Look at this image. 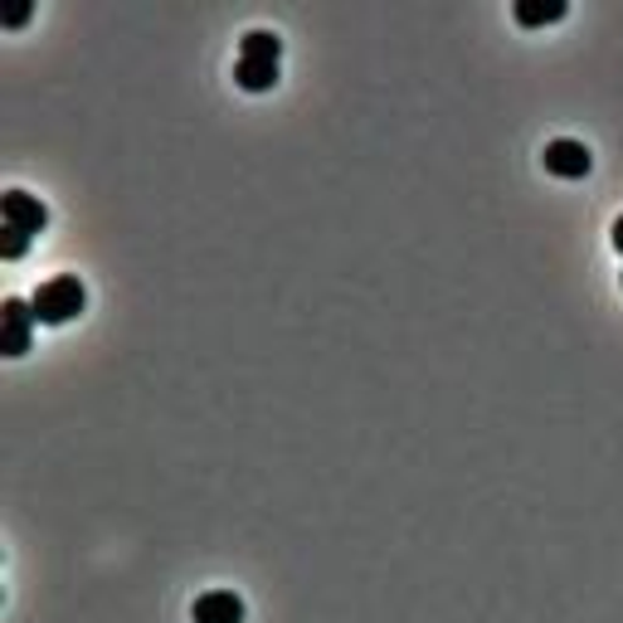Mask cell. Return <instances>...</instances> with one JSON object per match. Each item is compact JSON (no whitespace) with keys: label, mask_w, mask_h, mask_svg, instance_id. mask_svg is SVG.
<instances>
[{"label":"cell","mask_w":623,"mask_h":623,"mask_svg":"<svg viewBox=\"0 0 623 623\" xmlns=\"http://www.w3.org/2000/svg\"><path fill=\"white\" fill-rule=\"evenodd\" d=\"M29 307H35L39 327H64V321H74L78 312L88 307V288L78 283V273H59V278H49V283L35 288Z\"/></svg>","instance_id":"obj_1"},{"label":"cell","mask_w":623,"mask_h":623,"mask_svg":"<svg viewBox=\"0 0 623 623\" xmlns=\"http://www.w3.org/2000/svg\"><path fill=\"white\" fill-rule=\"evenodd\" d=\"M35 307L25 303V297H5L0 303V356L20 361L29 351V337H35Z\"/></svg>","instance_id":"obj_2"},{"label":"cell","mask_w":623,"mask_h":623,"mask_svg":"<svg viewBox=\"0 0 623 623\" xmlns=\"http://www.w3.org/2000/svg\"><path fill=\"white\" fill-rule=\"evenodd\" d=\"M0 220H5L10 230L35 239V234L49 230V205L39 200V195H29V191H5L0 195Z\"/></svg>","instance_id":"obj_3"},{"label":"cell","mask_w":623,"mask_h":623,"mask_svg":"<svg viewBox=\"0 0 623 623\" xmlns=\"http://www.w3.org/2000/svg\"><path fill=\"white\" fill-rule=\"evenodd\" d=\"M541 161H546L550 175H560V181H585V175L595 171V156H589V147H585V142H575V137L546 142Z\"/></svg>","instance_id":"obj_4"},{"label":"cell","mask_w":623,"mask_h":623,"mask_svg":"<svg viewBox=\"0 0 623 623\" xmlns=\"http://www.w3.org/2000/svg\"><path fill=\"white\" fill-rule=\"evenodd\" d=\"M191 619L195 623H244V599L234 589H205L191 604Z\"/></svg>","instance_id":"obj_5"},{"label":"cell","mask_w":623,"mask_h":623,"mask_svg":"<svg viewBox=\"0 0 623 623\" xmlns=\"http://www.w3.org/2000/svg\"><path fill=\"white\" fill-rule=\"evenodd\" d=\"M234 83H239L244 93H268V88L278 83V59H273V54H239Z\"/></svg>","instance_id":"obj_6"},{"label":"cell","mask_w":623,"mask_h":623,"mask_svg":"<svg viewBox=\"0 0 623 623\" xmlns=\"http://www.w3.org/2000/svg\"><path fill=\"white\" fill-rule=\"evenodd\" d=\"M512 15H516V25L522 29H536V25H555V20H565L570 5L565 0H516Z\"/></svg>","instance_id":"obj_7"},{"label":"cell","mask_w":623,"mask_h":623,"mask_svg":"<svg viewBox=\"0 0 623 623\" xmlns=\"http://www.w3.org/2000/svg\"><path fill=\"white\" fill-rule=\"evenodd\" d=\"M239 54H273V59H283V39H278L273 29H248V35L239 39Z\"/></svg>","instance_id":"obj_8"},{"label":"cell","mask_w":623,"mask_h":623,"mask_svg":"<svg viewBox=\"0 0 623 623\" xmlns=\"http://www.w3.org/2000/svg\"><path fill=\"white\" fill-rule=\"evenodd\" d=\"M29 254V234H20V230H0V258H5V264H15V258H25Z\"/></svg>","instance_id":"obj_9"},{"label":"cell","mask_w":623,"mask_h":623,"mask_svg":"<svg viewBox=\"0 0 623 623\" xmlns=\"http://www.w3.org/2000/svg\"><path fill=\"white\" fill-rule=\"evenodd\" d=\"M29 10H35L29 0H10V5L0 10V25H5V29H20V25L29 20Z\"/></svg>","instance_id":"obj_10"},{"label":"cell","mask_w":623,"mask_h":623,"mask_svg":"<svg viewBox=\"0 0 623 623\" xmlns=\"http://www.w3.org/2000/svg\"><path fill=\"white\" fill-rule=\"evenodd\" d=\"M609 239H614V248H619V254H623V215H619V220H614V234H609Z\"/></svg>","instance_id":"obj_11"}]
</instances>
